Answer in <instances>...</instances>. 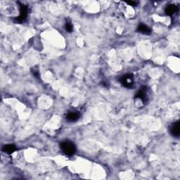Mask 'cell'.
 Segmentation results:
<instances>
[{"label":"cell","instance_id":"6da1fadb","mask_svg":"<svg viewBox=\"0 0 180 180\" xmlns=\"http://www.w3.org/2000/svg\"><path fill=\"white\" fill-rule=\"evenodd\" d=\"M60 148L63 152L67 156H73L75 153L76 148L73 143L69 141H66L61 143Z\"/></svg>","mask_w":180,"mask_h":180},{"label":"cell","instance_id":"7a4b0ae2","mask_svg":"<svg viewBox=\"0 0 180 180\" xmlns=\"http://www.w3.org/2000/svg\"><path fill=\"white\" fill-rule=\"evenodd\" d=\"M27 15V7L23 4H20V14L16 18V22L22 23L26 18Z\"/></svg>","mask_w":180,"mask_h":180},{"label":"cell","instance_id":"3957f363","mask_svg":"<svg viewBox=\"0 0 180 180\" xmlns=\"http://www.w3.org/2000/svg\"><path fill=\"white\" fill-rule=\"evenodd\" d=\"M120 82L122 85L126 87H130L133 85L134 80L132 75H125L120 79Z\"/></svg>","mask_w":180,"mask_h":180},{"label":"cell","instance_id":"277c9868","mask_svg":"<svg viewBox=\"0 0 180 180\" xmlns=\"http://www.w3.org/2000/svg\"><path fill=\"white\" fill-rule=\"evenodd\" d=\"M147 88L143 87L139 90V91L136 94V98L140 99L142 101V102H145L147 99Z\"/></svg>","mask_w":180,"mask_h":180},{"label":"cell","instance_id":"5b68a950","mask_svg":"<svg viewBox=\"0 0 180 180\" xmlns=\"http://www.w3.org/2000/svg\"><path fill=\"white\" fill-rule=\"evenodd\" d=\"M170 133L173 137H178L180 135V128H179V122H174L170 129Z\"/></svg>","mask_w":180,"mask_h":180},{"label":"cell","instance_id":"8992f818","mask_svg":"<svg viewBox=\"0 0 180 180\" xmlns=\"http://www.w3.org/2000/svg\"><path fill=\"white\" fill-rule=\"evenodd\" d=\"M79 117H80V114L78 112H70L67 114L66 120L69 122H75L78 120Z\"/></svg>","mask_w":180,"mask_h":180},{"label":"cell","instance_id":"52a82bcc","mask_svg":"<svg viewBox=\"0 0 180 180\" xmlns=\"http://www.w3.org/2000/svg\"><path fill=\"white\" fill-rule=\"evenodd\" d=\"M177 10H178V8L176 5L170 4V5H168V6L165 8V14H166L168 16H171V15H172V14H175V13L177 12Z\"/></svg>","mask_w":180,"mask_h":180},{"label":"cell","instance_id":"ba28073f","mask_svg":"<svg viewBox=\"0 0 180 180\" xmlns=\"http://www.w3.org/2000/svg\"><path fill=\"white\" fill-rule=\"evenodd\" d=\"M137 31H138L139 32H141L144 35H150V32H151V30H150L149 27L144 24L139 25L138 27H137Z\"/></svg>","mask_w":180,"mask_h":180},{"label":"cell","instance_id":"9c48e42d","mask_svg":"<svg viewBox=\"0 0 180 180\" xmlns=\"http://www.w3.org/2000/svg\"><path fill=\"white\" fill-rule=\"evenodd\" d=\"M16 146L13 144L6 145V146H4L2 148L3 151L4 152V153H8V154H11V153H14V152L16 150Z\"/></svg>","mask_w":180,"mask_h":180},{"label":"cell","instance_id":"30bf717a","mask_svg":"<svg viewBox=\"0 0 180 180\" xmlns=\"http://www.w3.org/2000/svg\"><path fill=\"white\" fill-rule=\"evenodd\" d=\"M66 29L68 32H72L73 30V25L71 21H66Z\"/></svg>","mask_w":180,"mask_h":180},{"label":"cell","instance_id":"8fae6325","mask_svg":"<svg viewBox=\"0 0 180 180\" xmlns=\"http://www.w3.org/2000/svg\"><path fill=\"white\" fill-rule=\"evenodd\" d=\"M127 3L128 4L131 5V6H136L137 4V2H136V1H127Z\"/></svg>","mask_w":180,"mask_h":180}]
</instances>
